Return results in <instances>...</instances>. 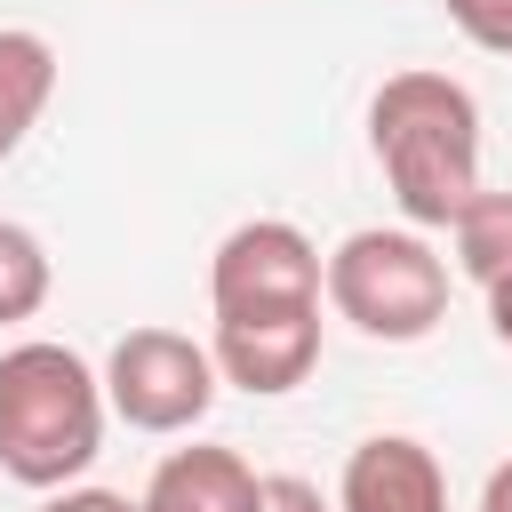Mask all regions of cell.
I'll list each match as a JSON object with an SVG mask.
<instances>
[{
	"label": "cell",
	"instance_id": "cell-3",
	"mask_svg": "<svg viewBox=\"0 0 512 512\" xmlns=\"http://www.w3.org/2000/svg\"><path fill=\"white\" fill-rule=\"evenodd\" d=\"M328 312L376 344H424L448 320V256L416 224H360L328 248Z\"/></svg>",
	"mask_w": 512,
	"mask_h": 512
},
{
	"label": "cell",
	"instance_id": "cell-1",
	"mask_svg": "<svg viewBox=\"0 0 512 512\" xmlns=\"http://www.w3.org/2000/svg\"><path fill=\"white\" fill-rule=\"evenodd\" d=\"M368 144L416 232H448L480 192V104L448 72H392L368 96Z\"/></svg>",
	"mask_w": 512,
	"mask_h": 512
},
{
	"label": "cell",
	"instance_id": "cell-7",
	"mask_svg": "<svg viewBox=\"0 0 512 512\" xmlns=\"http://www.w3.org/2000/svg\"><path fill=\"white\" fill-rule=\"evenodd\" d=\"M336 512H448V472L424 440L408 432H368L344 456Z\"/></svg>",
	"mask_w": 512,
	"mask_h": 512
},
{
	"label": "cell",
	"instance_id": "cell-15",
	"mask_svg": "<svg viewBox=\"0 0 512 512\" xmlns=\"http://www.w3.org/2000/svg\"><path fill=\"white\" fill-rule=\"evenodd\" d=\"M488 328H496V344H512V272L488 280Z\"/></svg>",
	"mask_w": 512,
	"mask_h": 512
},
{
	"label": "cell",
	"instance_id": "cell-8",
	"mask_svg": "<svg viewBox=\"0 0 512 512\" xmlns=\"http://www.w3.org/2000/svg\"><path fill=\"white\" fill-rule=\"evenodd\" d=\"M264 480L240 448H168L144 480V512H256Z\"/></svg>",
	"mask_w": 512,
	"mask_h": 512
},
{
	"label": "cell",
	"instance_id": "cell-12",
	"mask_svg": "<svg viewBox=\"0 0 512 512\" xmlns=\"http://www.w3.org/2000/svg\"><path fill=\"white\" fill-rule=\"evenodd\" d=\"M440 8H448V24H456L472 48L512 56V0H440Z\"/></svg>",
	"mask_w": 512,
	"mask_h": 512
},
{
	"label": "cell",
	"instance_id": "cell-10",
	"mask_svg": "<svg viewBox=\"0 0 512 512\" xmlns=\"http://www.w3.org/2000/svg\"><path fill=\"white\" fill-rule=\"evenodd\" d=\"M448 232H456V264H464L480 288L512 272V192H488V184H480Z\"/></svg>",
	"mask_w": 512,
	"mask_h": 512
},
{
	"label": "cell",
	"instance_id": "cell-6",
	"mask_svg": "<svg viewBox=\"0 0 512 512\" xmlns=\"http://www.w3.org/2000/svg\"><path fill=\"white\" fill-rule=\"evenodd\" d=\"M208 352H216V376H224V384H240V392H256V400H280V392H296V384L320 368V304L216 320Z\"/></svg>",
	"mask_w": 512,
	"mask_h": 512
},
{
	"label": "cell",
	"instance_id": "cell-2",
	"mask_svg": "<svg viewBox=\"0 0 512 512\" xmlns=\"http://www.w3.org/2000/svg\"><path fill=\"white\" fill-rule=\"evenodd\" d=\"M104 416V376L72 344L24 336L0 352V472L16 488H72L104 456Z\"/></svg>",
	"mask_w": 512,
	"mask_h": 512
},
{
	"label": "cell",
	"instance_id": "cell-14",
	"mask_svg": "<svg viewBox=\"0 0 512 512\" xmlns=\"http://www.w3.org/2000/svg\"><path fill=\"white\" fill-rule=\"evenodd\" d=\"M40 512H144V504L120 496V488H80V480H72V488H48Z\"/></svg>",
	"mask_w": 512,
	"mask_h": 512
},
{
	"label": "cell",
	"instance_id": "cell-5",
	"mask_svg": "<svg viewBox=\"0 0 512 512\" xmlns=\"http://www.w3.org/2000/svg\"><path fill=\"white\" fill-rule=\"evenodd\" d=\"M320 296H328V256L288 216L232 224L216 240V256H208V312L216 320H240V312H304Z\"/></svg>",
	"mask_w": 512,
	"mask_h": 512
},
{
	"label": "cell",
	"instance_id": "cell-13",
	"mask_svg": "<svg viewBox=\"0 0 512 512\" xmlns=\"http://www.w3.org/2000/svg\"><path fill=\"white\" fill-rule=\"evenodd\" d=\"M256 512H336L312 480H296V472H272L264 480V496H256Z\"/></svg>",
	"mask_w": 512,
	"mask_h": 512
},
{
	"label": "cell",
	"instance_id": "cell-11",
	"mask_svg": "<svg viewBox=\"0 0 512 512\" xmlns=\"http://www.w3.org/2000/svg\"><path fill=\"white\" fill-rule=\"evenodd\" d=\"M48 288H56V264H48L40 232H32V224H8V216H0V328L32 320V312L48 304Z\"/></svg>",
	"mask_w": 512,
	"mask_h": 512
},
{
	"label": "cell",
	"instance_id": "cell-9",
	"mask_svg": "<svg viewBox=\"0 0 512 512\" xmlns=\"http://www.w3.org/2000/svg\"><path fill=\"white\" fill-rule=\"evenodd\" d=\"M48 96H56V48L8 24L0 32V160H16V144L40 128Z\"/></svg>",
	"mask_w": 512,
	"mask_h": 512
},
{
	"label": "cell",
	"instance_id": "cell-4",
	"mask_svg": "<svg viewBox=\"0 0 512 512\" xmlns=\"http://www.w3.org/2000/svg\"><path fill=\"white\" fill-rule=\"evenodd\" d=\"M216 352L184 328H128L104 360V400L128 432H192L216 408Z\"/></svg>",
	"mask_w": 512,
	"mask_h": 512
},
{
	"label": "cell",
	"instance_id": "cell-16",
	"mask_svg": "<svg viewBox=\"0 0 512 512\" xmlns=\"http://www.w3.org/2000/svg\"><path fill=\"white\" fill-rule=\"evenodd\" d=\"M480 512H512V456L488 472V488H480Z\"/></svg>",
	"mask_w": 512,
	"mask_h": 512
}]
</instances>
